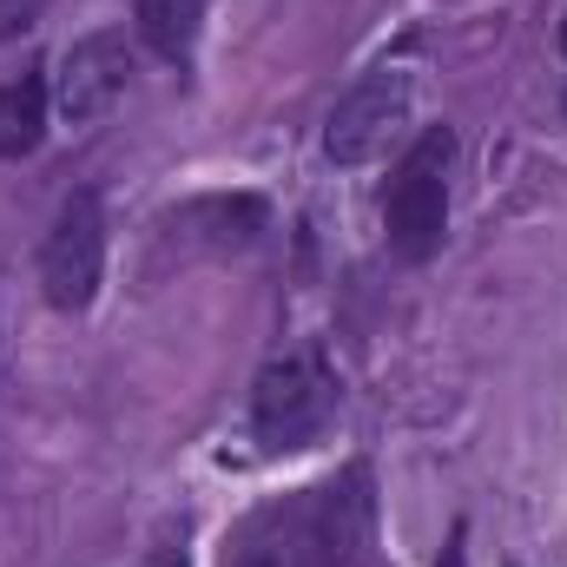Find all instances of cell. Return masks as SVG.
<instances>
[{
	"instance_id": "cell-1",
	"label": "cell",
	"mask_w": 567,
	"mask_h": 567,
	"mask_svg": "<svg viewBox=\"0 0 567 567\" xmlns=\"http://www.w3.org/2000/svg\"><path fill=\"white\" fill-rule=\"evenodd\" d=\"M449 165H455V133L449 126H429L423 140L403 152L390 192H383V231H390V251L423 265L435 258L442 231H449Z\"/></svg>"
},
{
	"instance_id": "cell-2",
	"label": "cell",
	"mask_w": 567,
	"mask_h": 567,
	"mask_svg": "<svg viewBox=\"0 0 567 567\" xmlns=\"http://www.w3.org/2000/svg\"><path fill=\"white\" fill-rule=\"evenodd\" d=\"M330 416H337V383H330L323 357L297 350V357L265 363V377L251 390V429L265 449H303L323 435Z\"/></svg>"
},
{
	"instance_id": "cell-3",
	"label": "cell",
	"mask_w": 567,
	"mask_h": 567,
	"mask_svg": "<svg viewBox=\"0 0 567 567\" xmlns=\"http://www.w3.org/2000/svg\"><path fill=\"white\" fill-rule=\"evenodd\" d=\"M106 278V212L93 192H73L40 245V290L53 310H86Z\"/></svg>"
},
{
	"instance_id": "cell-4",
	"label": "cell",
	"mask_w": 567,
	"mask_h": 567,
	"mask_svg": "<svg viewBox=\"0 0 567 567\" xmlns=\"http://www.w3.org/2000/svg\"><path fill=\"white\" fill-rule=\"evenodd\" d=\"M403 126H410V73L403 66H377L337 100V113L323 126V152L337 165H370V158L390 152V140Z\"/></svg>"
},
{
	"instance_id": "cell-5",
	"label": "cell",
	"mask_w": 567,
	"mask_h": 567,
	"mask_svg": "<svg viewBox=\"0 0 567 567\" xmlns=\"http://www.w3.org/2000/svg\"><path fill=\"white\" fill-rule=\"evenodd\" d=\"M126 80H133V47H126V33L106 27V33H86V40L66 47L53 100H60V113L73 126H93V120H106L126 100Z\"/></svg>"
},
{
	"instance_id": "cell-6",
	"label": "cell",
	"mask_w": 567,
	"mask_h": 567,
	"mask_svg": "<svg viewBox=\"0 0 567 567\" xmlns=\"http://www.w3.org/2000/svg\"><path fill=\"white\" fill-rule=\"evenodd\" d=\"M258 231H265V198H251V192H212L165 218V238L178 251H212V258L258 245Z\"/></svg>"
},
{
	"instance_id": "cell-7",
	"label": "cell",
	"mask_w": 567,
	"mask_h": 567,
	"mask_svg": "<svg viewBox=\"0 0 567 567\" xmlns=\"http://www.w3.org/2000/svg\"><path fill=\"white\" fill-rule=\"evenodd\" d=\"M133 20H140V40L158 60L185 66L198 47V27H205V0H133Z\"/></svg>"
},
{
	"instance_id": "cell-8",
	"label": "cell",
	"mask_w": 567,
	"mask_h": 567,
	"mask_svg": "<svg viewBox=\"0 0 567 567\" xmlns=\"http://www.w3.org/2000/svg\"><path fill=\"white\" fill-rule=\"evenodd\" d=\"M47 140V80L20 73L0 86V158H27Z\"/></svg>"
},
{
	"instance_id": "cell-9",
	"label": "cell",
	"mask_w": 567,
	"mask_h": 567,
	"mask_svg": "<svg viewBox=\"0 0 567 567\" xmlns=\"http://www.w3.org/2000/svg\"><path fill=\"white\" fill-rule=\"evenodd\" d=\"M40 13V0H0V33H20Z\"/></svg>"
},
{
	"instance_id": "cell-10",
	"label": "cell",
	"mask_w": 567,
	"mask_h": 567,
	"mask_svg": "<svg viewBox=\"0 0 567 567\" xmlns=\"http://www.w3.org/2000/svg\"><path fill=\"white\" fill-rule=\"evenodd\" d=\"M435 567H468V548H462V528L449 535V548H442V561H435Z\"/></svg>"
},
{
	"instance_id": "cell-11",
	"label": "cell",
	"mask_w": 567,
	"mask_h": 567,
	"mask_svg": "<svg viewBox=\"0 0 567 567\" xmlns=\"http://www.w3.org/2000/svg\"><path fill=\"white\" fill-rule=\"evenodd\" d=\"M561 47H567V20H561Z\"/></svg>"
}]
</instances>
